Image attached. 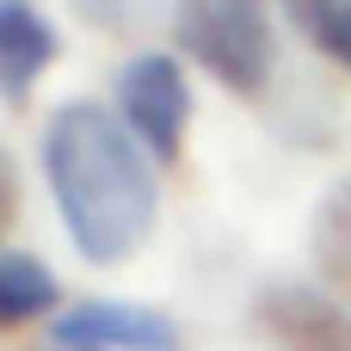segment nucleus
Masks as SVG:
<instances>
[{
    "label": "nucleus",
    "instance_id": "nucleus-1",
    "mask_svg": "<svg viewBox=\"0 0 351 351\" xmlns=\"http://www.w3.org/2000/svg\"><path fill=\"white\" fill-rule=\"evenodd\" d=\"M43 173L68 241L93 265H123L154 228V179L142 142L99 105L74 99L43 130Z\"/></svg>",
    "mask_w": 351,
    "mask_h": 351
},
{
    "label": "nucleus",
    "instance_id": "nucleus-2",
    "mask_svg": "<svg viewBox=\"0 0 351 351\" xmlns=\"http://www.w3.org/2000/svg\"><path fill=\"white\" fill-rule=\"evenodd\" d=\"M179 49L210 68L228 93H259L278 62L271 37V6L265 0H179L173 6Z\"/></svg>",
    "mask_w": 351,
    "mask_h": 351
},
{
    "label": "nucleus",
    "instance_id": "nucleus-3",
    "mask_svg": "<svg viewBox=\"0 0 351 351\" xmlns=\"http://www.w3.org/2000/svg\"><path fill=\"white\" fill-rule=\"evenodd\" d=\"M117 111L130 123V136L154 154V160H179L185 148V123H191V86L179 74L173 56H136L117 74Z\"/></svg>",
    "mask_w": 351,
    "mask_h": 351
},
{
    "label": "nucleus",
    "instance_id": "nucleus-4",
    "mask_svg": "<svg viewBox=\"0 0 351 351\" xmlns=\"http://www.w3.org/2000/svg\"><path fill=\"white\" fill-rule=\"evenodd\" d=\"M259 333L278 351H351V315L339 296H315V290H265L253 308Z\"/></svg>",
    "mask_w": 351,
    "mask_h": 351
},
{
    "label": "nucleus",
    "instance_id": "nucleus-5",
    "mask_svg": "<svg viewBox=\"0 0 351 351\" xmlns=\"http://www.w3.org/2000/svg\"><path fill=\"white\" fill-rule=\"evenodd\" d=\"M49 62H56V25L37 12V0H0V99L19 105Z\"/></svg>",
    "mask_w": 351,
    "mask_h": 351
},
{
    "label": "nucleus",
    "instance_id": "nucleus-6",
    "mask_svg": "<svg viewBox=\"0 0 351 351\" xmlns=\"http://www.w3.org/2000/svg\"><path fill=\"white\" fill-rule=\"evenodd\" d=\"M315 265H321L327 290L346 302V315H351V179L333 185L321 197V210H315Z\"/></svg>",
    "mask_w": 351,
    "mask_h": 351
},
{
    "label": "nucleus",
    "instance_id": "nucleus-7",
    "mask_svg": "<svg viewBox=\"0 0 351 351\" xmlns=\"http://www.w3.org/2000/svg\"><path fill=\"white\" fill-rule=\"evenodd\" d=\"M56 308V278L31 253H0V327H25Z\"/></svg>",
    "mask_w": 351,
    "mask_h": 351
},
{
    "label": "nucleus",
    "instance_id": "nucleus-8",
    "mask_svg": "<svg viewBox=\"0 0 351 351\" xmlns=\"http://www.w3.org/2000/svg\"><path fill=\"white\" fill-rule=\"evenodd\" d=\"M302 19L321 37V49L351 68V0H302Z\"/></svg>",
    "mask_w": 351,
    "mask_h": 351
},
{
    "label": "nucleus",
    "instance_id": "nucleus-9",
    "mask_svg": "<svg viewBox=\"0 0 351 351\" xmlns=\"http://www.w3.org/2000/svg\"><path fill=\"white\" fill-rule=\"evenodd\" d=\"M154 6L160 0H74V12L86 25H105V31H136V25L154 19Z\"/></svg>",
    "mask_w": 351,
    "mask_h": 351
},
{
    "label": "nucleus",
    "instance_id": "nucleus-10",
    "mask_svg": "<svg viewBox=\"0 0 351 351\" xmlns=\"http://www.w3.org/2000/svg\"><path fill=\"white\" fill-rule=\"evenodd\" d=\"M12 222H19V173H12V160L0 154V241L12 234Z\"/></svg>",
    "mask_w": 351,
    "mask_h": 351
}]
</instances>
